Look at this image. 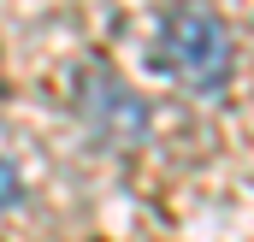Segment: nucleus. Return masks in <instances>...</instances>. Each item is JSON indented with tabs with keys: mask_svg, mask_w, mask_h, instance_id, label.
<instances>
[{
	"mask_svg": "<svg viewBox=\"0 0 254 242\" xmlns=\"http://www.w3.org/2000/svg\"><path fill=\"white\" fill-rule=\"evenodd\" d=\"M77 113H83V124H89L95 136H107V142H130V148H136V142L148 136V113H142V101L130 95L125 83H113L107 71L83 77Z\"/></svg>",
	"mask_w": 254,
	"mask_h": 242,
	"instance_id": "f03ea898",
	"label": "nucleus"
},
{
	"mask_svg": "<svg viewBox=\"0 0 254 242\" xmlns=\"http://www.w3.org/2000/svg\"><path fill=\"white\" fill-rule=\"evenodd\" d=\"M18 195H24V178L12 172V160H0V207H12Z\"/></svg>",
	"mask_w": 254,
	"mask_h": 242,
	"instance_id": "7ed1b4c3",
	"label": "nucleus"
},
{
	"mask_svg": "<svg viewBox=\"0 0 254 242\" xmlns=\"http://www.w3.org/2000/svg\"><path fill=\"white\" fill-rule=\"evenodd\" d=\"M148 60H154V71H166L190 95H219L231 83V65H237L231 24L207 0H178L160 18V36H154V54Z\"/></svg>",
	"mask_w": 254,
	"mask_h": 242,
	"instance_id": "f257e3e1",
	"label": "nucleus"
}]
</instances>
